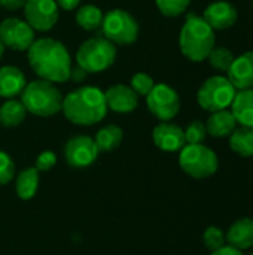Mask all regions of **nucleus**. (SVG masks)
Segmentation results:
<instances>
[{
	"instance_id": "1",
	"label": "nucleus",
	"mask_w": 253,
	"mask_h": 255,
	"mask_svg": "<svg viewBox=\"0 0 253 255\" xmlns=\"http://www.w3.org/2000/svg\"><path fill=\"white\" fill-rule=\"evenodd\" d=\"M28 64L33 72L45 81L61 84L70 79L72 57L60 40L51 37L36 39L27 49Z\"/></svg>"
},
{
	"instance_id": "2",
	"label": "nucleus",
	"mask_w": 253,
	"mask_h": 255,
	"mask_svg": "<svg viewBox=\"0 0 253 255\" xmlns=\"http://www.w3.org/2000/svg\"><path fill=\"white\" fill-rule=\"evenodd\" d=\"M61 111L76 126H94L104 120L109 108L104 91L97 87H79L64 96Z\"/></svg>"
},
{
	"instance_id": "3",
	"label": "nucleus",
	"mask_w": 253,
	"mask_h": 255,
	"mask_svg": "<svg viewBox=\"0 0 253 255\" xmlns=\"http://www.w3.org/2000/svg\"><path fill=\"white\" fill-rule=\"evenodd\" d=\"M215 30L204 21V18L189 13L179 34L182 54L194 63L204 61L215 48Z\"/></svg>"
},
{
	"instance_id": "4",
	"label": "nucleus",
	"mask_w": 253,
	"mask_h": 255,
	"mask_svg": "<svg viewBox=\"0 0 253 255\" xmlns=\"http://www.w3.org/2000/svg\"><path fill=\"white\" fill-rule=\"evenodd\" d=\"M63 99L60 88L49 81L37 79L25 85L21 93V102L25 106L27 112L36 117H54L61 112Z\"/></svg>"
},
{
	"instance_id": "5",
	"label": "nucleus",
	"mask_w": 253,
	"mask_h": 255,
	"mask_svg": "<svg viewBox=\"0 0 253 255\" xmlns=\"http://www.w3.org/2000/svg\"><path fill=\"white\" fill-rule=\"evenodd\" d=\"M116 54V45L106 37H89L78 48L76 64L86 73H100L107 70L115 63Z\"/></svg>"
},
{
	"instance_id": "6",
	"label": "nucleus",
	"mask_w": 253,
	"mask_h": 255,
	"mask_svg": "<svg viewBox=\"0 0 253 255\" xmlns=\"http://www.w3.org/2000/svg\"><path fill=\"white\" fill-rule=\"evenodd\" d=\"M179 164L182 170L195 179H204L218 172L219 160L213 149L209 146L198 143V145H185L180 149Z\"/></svg>"
},
{
	"instance_id": "7",
	"label": "nucleus",
	"mask_w": 253,
	"mask_h": 255,
	"mask_svg": "<svg viewBox=\"0 0 253 255\" xmlns=\"http://www.w3.org/2000/svg\"><path fill=\"white\" fill-rule=\"evenodd\" d=\"M237 94V90L230 82L227 76H210L206 79L197 93L198 105L209 112L224 111L231 108L233 100Z\"/></svg>"
},
{
	"instance_id": "8",
	"label": "nucleus",
	"mask_w": 253,
	"mask_h": 255,
	"mask_svg": "<svg viewBox=\"0 0 253 255\" xmlns=\"http://www.w3.org/2000/svg\"><path fill=\"white\" fill-rule=\"evenodd\" d=\"M101 33L115 45H131L139 37V24L130 12L110 9L103 15Z\"/></svg>"
},
{
	"instance_id": "9",
	"label": "nucleus",
	"mask_w": 253,
	"mask_h": 255,
	"mask_svg": "<svg viewBox=\"0 0 253 255\" xmlns=\"http://www.w3.org/2000/svg\"><path fill=\"white\" fill-rule=\"evenodd\" d=\"M146 105L151 114L160 121H170L180 111L179 94L167 84H155L146 96Z\"/></svg>"
},
{
	"instance_id": "10",
	"label": "nucleus",
	"mask_w": 253,
	"mask_h": 255,
	"mask_svg": "<svg viewBox=\"0 0 253 255\" xmlns=\"http://www.w3.org/2000/svg\"><path fill=\"white\" fill-rule=\"evenodd\" d=\"M24 16L34 31H49L58 21V4L55 0H27Z\"/></svg>"
},
{
	"instance_id": "11",
	"label": "nucleus",
	"mask_w": 253,
	"mask_h": 255,
	"mask_svg": "<svg viewBox=\"0 0 253 255\" xmlns=\"http://www.w3.org/2000/svg\"><path fill=\"white\" fill-rule=\"evenodd\" d=\"M0 40L4 48L27 51L34 39V30L19 18H6L0 22Z\"/></svg>"
},
{
	"instance_id": "12",
	"label": "nucleus",
	"mask_w": 253,
	"mask_h": 255,
	"mask_svg": "<svg viewBox=\"0 0 253 255\" xmlns=\"http://www.w3.org/2000/svg\"><path fill=\"white\" fill-rule=\"evenodd\" d=\"M98 154L100 152L97 149L94 139L85 134L73 136L64 145L66 161L70 167L75 169H84L91 166L97 160Z\"/></svg>"
},
{
	"instance_id": "13",
	"label": "nucleus",
	"mask_w": 253,
	"mask_h": 255,
	"mask_svg": "<svg viewBox=\"0 0 253 255\" xmlns=\"http://www.w3.org/2000/svg\"><path fill=\"white\" fill-rule=\"evenodd\" d=\"M152 140L157 148L166 152L180 151L185 145V131L174 123L161 121L152 131Z\"/></svg>"
},
{
	"instance_id": "14",
	"label": "nucleus",
	"mask_w": 253,
	"mask_h": 255,
	"mask_svg": "<svg viewBox=\"0 0 253 255\" xmlns=\"http://www.w3.org/2000/svg\"><path fill=\"white\" fill-rule=\"evenodd\" d=\"M203 18L213 30H227L237 22L239 12L233 3L219 0L210 3L204 9Z\"/></svg>"
},
{
	"instance_id": "15",
	"label": "nucleus",
	"mask_w": 253,
	"mask_h": 255,
	"mask_svg": "<svg viewBox=\"0 0 253 255\" xmlns=\"http://www.w3.org/2000/svg\"><path fill=\"white\" fill-rule=\"evenodd\" d=\"M107 108L118 114H130L139 106V96L130 85L116 84L104 91Z\"/></svg>"
},
{
	"instance_id": "16",
	"label": "nucleus",
	"mask_w": 253,
	"mask_h": 255,
	"mask_svg": "<svg viewBox=\"0 0 253 255\" xmlns=\"http://www.w3.org/2000/svg\"><path fill=\"white\" fill-rule=\"evenodd\" d=\"M227 75L237 91L253 88V51L236 57Z\"/></svg>"
},
{
	"instance_id": "17",
	"label": "nucleus",
	"mask_w": 253,
	"mask_h": 255,
	"mask_svg": "<svg viewBox=\"0 0 253 255\" xmlns=\"http://www.w3.org/2000/svg\"><path fill=\"white\" fill-rule=\"evenodd\" d=\"M27 85L25 75L15 66L0 67V97L1 99H15L21 96Z\"/></svg>"
},
{
	"instance_id": "18",
	"label": "nucleus",
	"mask_w": 253,
	"mask_h": 255,
	"mask_svg": "<svg viewBox=\"0 0 253 255\" xmlns=\"http://www.w3.org/2000/svg\"><path fill=\"white\" fill-rule=\"evenodd\" d=\"M225 241L230 247L246 251L253 248V218L237 220L225 235Z\"/></svg>"
},
{
	"instance_id": "19",
	"label": "nucleus",
	"mask_w": 253,
	"mask_h": 255,
	"mask_svg": "<svg viewBox=\"0 0 253 255\" xmlns=\"http://www.w3.org/2000/svg\"><path fill=\"white\" fill-rule=\"evenodd\" d=\"M237 128V121L231 111H216L212 112L206 121L207 134L213 137H230V134Z\"/></svg>"
},
{
	"instance_id": "20",
	"label": "nucleus",
	"mask_w": 253,
	"mask_h": 255,
	"mask_svg": "<svg viewBox=\"0 0 253 255\" xmlns=\"http://www.w3.org/2000/svg\"><path fill=\"white\" fill-rule=\"evenodd\" d=\"M231 112L237 124L253 128V88L237 91L231 105Z\"/></svg>"
},
{
	"instance_id": "21",
	"label": "nucleus",
	"mask_w": 253,
	"mask_h": 255,
	"mask_svg": "<svg viewBox=\"0 0 253 255\" xmlns=\"http://www.w3.org/2000/svg\"><path fill=\"white\" fill-rule=\"evenodd\" d=\"M39 188V170L36 167L24 169L18 173L15 181V190L21 200H30L34 197Z\"/></svg>"
},
{
	"instance_id": "22",
	"label": "nucleus",
	"mask_w": 253,
	"mask_h": 255,
	"mask_svg": "<svg viewBox=\"0 0 253 255\" xmlns=\"http://www.w3.org/2000/svg\"><path fill=\"white\" fill-rule=\"evenodd\" d=\"M124 139V131L121 127L115 124H109L103 128H100L94 137V142L97 145L98 152H109L116 149Z\"/></svg>"
},
{
	"instance_id": "23",
	"label": "nucleus",
	"mask_w": 253,
	"mask_h": 255,
	"mask_svg": "<svg viewBox=\"0 0 253 255\" xmlns=\"http://www.w3.org/2000/svg\"><path fill=\"white\" fill-rule=\"evenodd\" d=\"M27 117V109L21 100L7 99L0 106V126L3 127H16Z\"/></svg>"
},
{
	"instance_id": "24",
	"label": "nucleus",
	"mask_w": 253,
	"mask_h": 255,
	"mask_svg": "<svg viewBox=\"0 0 253 255\" xmlns=\"http://www.w3.org/2000/svg\"><path fill=\"white\" fill-rule=\"evenodd\" d=\"M230 148L240 157H253V128L237 127L230 134Z\"/></svg>"
},
{
	"instance_id": "25",
	"label": "nucleus",
	"mask_w": 253,
	"mask_h": 255,
	"mask_svg": "<svg viewBox=\"0 0 253 255\" xmlns=\"http://www.w3.org/2000/svg\"><path fill=\"white\" fill-rule=\"evenodd\" d=\"M103 12L100 7L94 4H84L76 12V22L81 28L86 31H92L101 27L103 22Z\"/></svg>"
},
{
	"instance_id": "26",
	"label": "nucleus",
	"mask_w": 253,
	"mask_h": 255,
	"mask_svg": "<svg viewBox=\"0 0 253 255\" xmlns=\"http://www.w3.org/2000/svg\"><path fill=\"white\" fill-rule=\"evenodd\" d=\"M234 54L225 48V46H215L209 57H207V61L210 63V66L216 70H221V72H228V69L231 67L233 61H234Z\"/></svg>"
},
{
	"instance_id": "27",
	"label": "nucleus",
	"mask_w": 253,
	"mask_h": 255,
	"mask_svg": "<svg viewBox=\"0 0 253 255\" xmlns=\"http://www.w3.org/2000/svg\"><path fill=\"white\" fill-rule=\"evenodd\" d=\"M191 1L192 0H155V4L164 16L174 18L182 15L188 9Z\"/></svg>"
},
{
	"instance_id": "28",
	"label": "nucleus",
	"mask_w": 253,
	"mask_h": 255,
	"mask_svg": "<svg viewBox=\"0 0 253 255\" xmlns=\"http://www.w3.org/2000/svg\"><path fill=\"white\" fill-rule=\"evenodd\" d=\"M185 131V140L188 145H198V143H203L206 140V136H207V130H206V124L195 120L192 121Z\"/></svg>"
},
{
	"instance_id": "29",
	"label": "nucleus",
	"mask_w": 253,
	"mask_h": 255,
	"mask_svg": "<svg viewBox=\"0 0 253 255\" xmlns=\"http://www.w3.org/2000/svg\"><path fill=\"white\" fill-rule=\"evenodd\" d=\"M130 87L136 91L137 96H148L151 93V90L155 87V82H154L152 76H149L148 73L137 72L136 75L131 76Z\"/></svg>"
},
{
	"instance_id": "30",
	"label": "nucleus",
	"mask_w": 253,
	"mask_h": 255,
	"mask_svg": "<svg viewBox=\"0 0 253 255\" xmlns=\"http://www.w3.org/2000/svg\"><path fill=\"white\" fill-rule=\"evenodd\" d=\"M203 242H204L206 248L213 253V251H216V250H219V248H222L225 245V242H227L225 241V233L219 227H215V226L207 227L204 235H203Z\"/></svg>"
},
{
	"instance_id": "31",
	"label": "nucleus",
	"mask_w": 253,
	"mask_h": 255,
	"mask_svg": "<svg viewBox=\"0 0 253 255\" xmlns=\"http://www.w3.org/2000/svg\"><path fill=\"white\" fill-rule=\"evenodd\" d=\"M15 176V163L9 154L0 151V185L9 184Z\"/></svg>"
},
{
	"instance_id": "32",
	"label": "nucleus",
	"mask_w": 253,
	"mask_h": 255,
	"mask_svg": "<svg viewBox=\"0 0 253 255\" xmlns=\"http://www.w3.org/2000/svg\"><path fill=\"white\" fill-rule=\"evenodd\" d=\"M55 164H57V155H55V152H52V151H43V152H40L37 155L34 167L39 172H48Z\"/></svg>"
},
{
	"instance_id": "33",
	"label": "nucleus",
	"mask_w": 253,
	"mask_h": 255,
	"mask_svg": "<svg viewBox=\"0 0 253 255\" xmlns=\"http://www.w3.org/2000/svg\"><path fill=\"white\" fill-rule=\"evenodd\" d=\"M27 0H0V6H3L7 10H18L24 7Z\"/></svg>"
},
{
	"instance_id": "34",
	"label": "nucleus",
	"mask_w": 253,
	"mask_h": 255,
	"mask_svg": "<svg viewBox=\"0 0 253 255\" xmlns=\"http://www.w3.org/2000/svg\"><path fill=\"white\" fill-rule=\"evenodd\" d=\"M86 72L82 69V67H79L78 64H76V67H72V72H70V79H73L75 82H81V81H84L85 78H86Z\"/></svg>"
},
{
	"instance_id": "35",
	"label": "nucleus",
	"mask_w": 253,
	"mask_h": 255,
	"mask_svg": "<svg viewBox=\"0 0 253 255\" xmlns=\"http://www.w3.org/2000/svg\"><path fill=\"white\" fill-rule=\"evenodd\" d=\"M210 255H243V251H239V250H236V248H233L230 245H224L222 248L213 251Z\"/></svg>"
},
{
	"instance_id": "36",
	"label": "nucleus",
	"mask_w": 253,
	"mask_h": 255,
	"mask_svg": "<svg viewBox=\"0 0 253 255\" xmlns=\"http://www.w3.org/2000/svg\"><path fill=\"white\" fill-rule=\"evenodd\" d=\"M55 3L58 4V7L64 10H73L79 6L81 0H55Z\"/></svg>"
},
{
	"instance_id": "37",
	"label": "nucleus",
	"mask_w": 253,
	"mask_h": 255,
	"mask_svg": "<svg viewBox=\"0 0 253 255\" xmlns=\"http://www.w3.org/2000/svg\"><path fill=\"white\" fill-rule=\"evenodd\" d=\"M3 52H4V46H3V43H1V40H0V58H1Z\"/></svg>"
},
{
	"instance_id": "38",
	"label": "nucleus",
	"mask_w": 253,
	"mask_h": 255,
	"mask_svg": "<svg viewBox=\"0 0 253 255\" xmlns=\"http://www.w3.org/2000/svg\"><path fill=\"white\" fill-rule=\"evenodd\" d=\"M251 255H253V253H252V254H251Z\"/></svg>"
},
{
	"instance_id": "39",
	"label": "nucleus",
	"mask_w": 253,
	"mask_h": 255,
	"mask_svg": "<svg viewBox=\"0 0 253 255\" xmlns=\"http://www.w3.org/2000/svg\"><path fill=\"white\" fill-rule=\"evenodd\" d=\"M252 3H253V0H252Z\"/></svg>"
}]
</instances>
